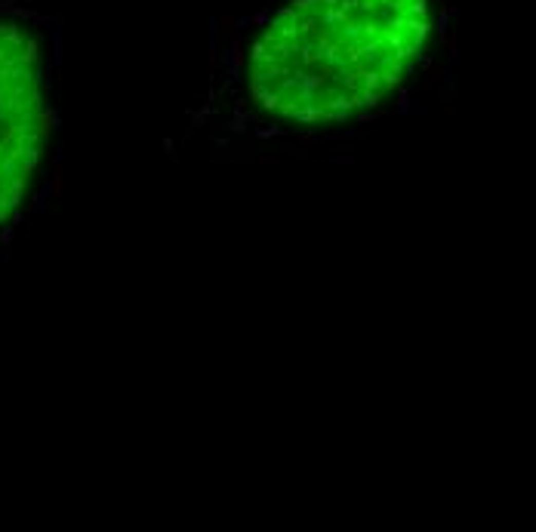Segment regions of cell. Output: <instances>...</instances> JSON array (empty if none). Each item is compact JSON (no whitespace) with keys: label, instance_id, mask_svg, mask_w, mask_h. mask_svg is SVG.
Here are the masks:
<instances>
[{"label":"cell","instance_id":"6da1fadb","mask_svg":"<svg viewBox=\"0 0 536 532\" xmlns=\"http://www.w3.org/2000/svg\"><path fill=\"white\" fill-rule=\"evenodd\" d=\"M447 0H284L250 18L253 102L290 123H342L392 102L438 52Z\"/></svg>","mask_w":536,"mask_h":532}]
</instances>
